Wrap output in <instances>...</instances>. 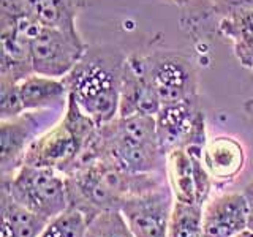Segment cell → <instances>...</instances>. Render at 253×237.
<instances>
[{
	"label": "cell",
	"instance_id": "obj_1",
	"mask_svg": "<svg viewBox=\"0 0 253 237\" xmlns=\"http://www.w3.org/2000/svg\"><path fill=\"white\" fill-rule=\"evenodd\" d=\"M68 207L85 213L87 218L105 210H119L126 198L149 192L165 184L166 174H134L108 158H98L89 166L65 176Z\"/></svg>",
	"mask_w": 253,
	"mask_h": 237
},
{
	"label": "cell",
	"instance_id": "obj_2",
	"mask_svg": "<svg viewBox=\"0 0 253 237\" xmlns=\"http://www.w3.org/2000/svg\"><path fill=\"white\" fill-rule=\"evenodd\" d=\"M126 57L116 46H89L76 67L63 78L70 95L98 126L119 116Z\"/></svg>",
	"mask_w": 253,
	"mask_h": 237
},
{
	"label": "cell",
	"instance_id": "obj_3",
	"mask_svg": "<svg viewBox=\"0 0 253 237\" xmlns=\"http://www.w3.org/2000/svg\"><path fill=\"white\" fill-rule=\"evenodd\" d=\"M100 158L134 174H165L166 158L158 146L154 116H117L100 126Z\"/></svg>",
	"mask_w": 253,
	"mask_h": 237
},
{
	"label": "cell",
	"instance_id": "obj_4",
	"mask_svg": "<svg viewBox=\"0 0 253 237\" xmlns=\"http://www.w3.org/2000/svg\"><path fill=\"white\" fill-rule=\"evenodd\" d=\"M0 188H5L18 204L46 220L68 209L67 179L52 168L22 163L13 176L2 179Z\"/></svg>",
	"mask_w": 253,
	"mask_h": 237
},
{
	"label": "cell",
	"instance_id": "obj_5",
	"mask_svg": "<svg viewBox=\"0 0 253 237\" xmlns=\"http://www.w3.org/2000/svg\"><path fill=\"white\" fill-rule=\"evenodd\" d=\"M138 59L162 106L200 97L196 68L187 55L174 51H157L149 55H138Z\"/></svg>",
	"mask_w": 253,
	"mask_h": 237
},
{
	"label": "cell",
	"instance_id": "obj_6",
	"mask_svg": "<svg viewBox=\"0 0 253 237\" xmlns=\"http://www.w3.org/2000/svg\"><path fill=\"white\" fill-rule=\"evenodd\" d=\"M87 46L78 30L43 27L30 43V57L34 73L65 78L83 59Z\"/></svg>",
	"mask_w": 253,
	"mask_h": 237
},
{
	"label": "cell",
	"instance_id": "obj_7",
	"mask_svg": "<svg viewBox=\"0 0 253 237\" xmlns=\"http://www.w3.org/2000/svg\"><path fill=\"white\" fill-rule=\"evenodd\" d=\"M174 201L168 182H165L149 192L126 198L119 210L134 237H168Z\"/></svg>",
	"mask_w": 253,
	"mask_h": 237
},
{
	"label": "cell",
	"instance_id": "obj_8",
	"mask_svg": "<svg viewBox=\"0 0 253 237\" xmlns=\"http://www.w3.org/2000/svg\"><path fill=\"white\" fill-rule=\"evenodd\" d=\"M83 152L84 146L81 141L60 118L52 128L35 138L27 150L24 163L40 168H52L67 176L75 168Z\"/></svg>",
	"mask_w": 253,
	"mask_h": 237
},
{
	"label": "cell",
	"instance_id": "obj_9",
	"mask_svg": "<svg viewBox=\"0 0 253 237\" xmlns=\"http://www.w3.org/2000/svg\"><path fill=\"white\" fill-rule=\"evenodd\" d=\"M40 122L35 111H27L18 117L0 120V174L2 179L18 171L32 142L38 138Z\"/></svg>",
	"mask_w": 253,
	"mask_h": 237
},
{
	"label": "cell",
	"instance_id": "obj_10",
	"mask_svg": "<svg viewBox=\"0 0 253 237\" xmlns=\"http://www.w3.org/2000/svg\"><path fill=\"white\" fill-rule=\"evenodd\" d=\"M204 237H234L249 229V202L244 193H223L203 207Z\"/></svg>",
	"mask_w": 253,
	"mask_h": 237
},
{
	"label": "cell",
	"instance_id": "obj_11",
	"mask_svg": "<svg viewBox=\"0 0 253 237\" xmlns=\"http://www.w3.org/2000/svg\"><path fill=\"white\" fill-rule=\"evenodd\" d=\"M203 113L200 97L188 98L172 105H165L155 116L158 146L163 155L172 149L184 147L190 138L196 118Z\"/></svg>",
	"mask_w": 253,
	"mask_h": 237
},
{
	"label": "cell",
	"instance_id": "obj_12",
	"mask_svg": "<svg viewBox=\"0 0 253 237\" xmlns=\"http://www.w3.org/2000/svg\"><path fill=\"white\" fill-rule=\"evenodd\" d=\"M162 103L158 100L155 90L147 81L144 71L141 68L138 55L126 57L122 87H121V105H119V116H157Z\"/></svg>",
	"mask_w": 253,
	"mask_h": 237
},
{
	"label": "cell",
	"instance_id": "obj_13",
	"mask_svg": "<svg viewBox=\"0 0 253 237\" xmlns=\"http://www.w3.org/2000/svg\"><path fill=\"white\" fill-rule=\"evenodd\" d=\"M203 161L212 182H231L244 171L247 154L236 138L217 136L206 144Z\"/></svg>",
	"mask_w": 253,
	"mask_h": 237
},
{
	"label": "cell",
	"instance_id": "obj_14",
	"mask_svg": "<svg viewBox=\"0 0 253 237\" xmlns=\"http://www.w3.org/2000/svg\"><path fill=\"white\" fill-rule=\"evenodd\" d=\"M19 92L26 111L65 106L70 95L63 78H51L37 73L22 79L19 82Z\"/></svg>",
	"mask_w": 253,
	"mask_h": 237
},
{
	"label": "cell",
	"instance_id": "obj_15",
	"mask_svg": "<svg viewBox=\"0 0 253 237\" xmlns=\"http://www.w3.org/2000/svg\"><path fill=\"white\" fill-rule=\"evenodd\" d=\"M0 237H38L49 221L18 204L5 188H0Z\"/></svg>",
	"mask_w": 253,
	"mask_h": 237
},
{
	"label": "cell",
	"instance_id": "obj_16",
	"mask_svg": "<svg viewBox=\"0 0 253 237\" xmlns=\"http://www.w3.org/2000/svg\"><path fill=\"white\" fill-rule=\"evenodd\" d=\"M165 174L168 185L176 201L200 204L198 202V187L193 161L185 149L177 147L165 155Z\"/></svg>",
	"mask_w": 253,
	"mask_h": 237
},
{
	"label": "cell",
	"instance_id": "obj_17",
	"mask_svg": "<svg viewBox=\"0 0 253 237\" xmlns=\"http://www.w3.org/2000/svg\"><path fill=\"white\" fill-rule=\"evenodd\" d=\"M29 16L44 27L76 30V19L84 0H21Z\"/></svg>",
	"mask_w": 253,
	"mask_h": 237
},
{
	"label": "cell",
	"instance_id": "obj_18",
	"mask_svg": "<svg viewBox=\"0 0 253 237\" xmlns=\"http://www.w3.org/2000/svg\"><path fill=\"white\" fill-rule=\"evenodd\" d=\"M218 30L231 40L237 62L253 73V10L223 16L218 22Z\"/></svg>",
	"mask_w": 253,
	"mask_h": 237
},
{
	"label": "cell",
	"instance_id": "obj_19",
	"mask_svg": "<svg viewBox=\"0 0 253 237\" xmlns=\"http://www.w3.org/2000/svg\"><path fill=\"white\" fill-rule=\"evenodd\" d=\"M201 204L174 201L168 237H204Z\"/></svg>",
	"mask_w": 253,
	"mask_h": 237
},
{
	"label": "cell",
	"instance_id": "obj_20",
	"mask_svg": "<svg viewBox=\"0 0 253 237\" xmlns=\"http://www.w3.org/2000/svg\"><path fill=\"white\" fill-rule=\"evenodd\" d=\"M89 218L81 210L68 207L52 217L38 237H84Z\"/></svg>",
	"mask_w": 253,
	"mask_h": 237
},
{
	"label": "cell",
	"instance_id": "obj_21",
	"mask_svg": "<svg viewBox=\"0 0 253 237\" xmlns=\"http://www.w3.org/2000/svg\"><path fill=\"white\" fill-rule=\"evenodd\" d=\"M84 237H134L121 210H105L89 220Z\"/></svg>",
	"mask_w": 253,
	"mask_h": 237
},
{
	"label": "cell",
	"instance_id": "obj_22",
	"mask_svg": "<svg viewBox=\"0 0 253 237\" xmlns=\"http://www.w3.org/2000/svg\"><path fill=\"white\" fill-rule=\"evenodd\" d=\"M24 113V103L19 92V82L0 78V120L18 117Z\"/></svg>",
	"mask_w": 253,
	"mask_h": 237
},
{
	"label": "cell",
	"instance_id": "obj_23",
	"mask_svg": "<svg viewBox=\"0 0 253 237\" xmlns=\"http://www.w3.org/2000/svg\"><path fill=\"white\" fill-rule=\"evenodd\" d=\"M215 10L223 18L236 11L253 10V0H215Z\"/></svg>",
	"mask_w": 253,
	"mask_h": 237
},
{
	"label": "cell",
	"instance_id": "obj_24",
	"mask_svg": "<svg viewBox=\"0 0 253 237\" xmlns=\"http://www.w3.org/2000/svg\"><path fill=\"white\" fill-rule=\"evenodd\" d=\"M242 193L245 195L249 202V231L253 233V182H250L249 185H245Z\"/></svg>",
	"mask_w": 253,
	"mask_h": 237
},
{
	"label": "cell",
	"instance_id": "obj_25",
	"mask_svg": "<svg viewBox=\"0 0 253 237\" xmlns=\"http://www.w3.org/2000/svg\"><path fill=\"white\" fill-rule=\"evenodd\" d=\"M244 111H245V114H247V117H249L250 120L253 122V98H250V100L245 101Z\"/></svg>",
	"mask_w": 253,
	"mask_h": 237
},
{
	"label": "cell",
	"instance_id": "obj_26",
	"mask_svg": "<svg viewBox=\"0 0 253 237\" xmlns=\"http://www.w3.org/2000/svg\"><path fill=\"white\" fill-rule=\"evenodd\" d=\"M234 237H253V233H252V231H249V229H245L244 233L237 234V236H234Z\"/></svg>",
	"mask_w": 253,
	"mask_h": 237
},
{
	"label": "cell",
	"instance_id": "obj_27",
	"mask_svg": "<svg viewBox=\"0 0 253 237\" xmlns=\"http://www.w3.org/2000/svg\"><path fill=\"white\" fill-rule=\"evenodd\" d=\"M176 2H185V0H176Z\"/></svg>",
	"mask_w": 253,
	"mask_h": 237
},
{
	"label": "cell",
	"instance_id": "obj_28",
	"mask_svg": "<svg viewBox=\"0 0 253 237\" xmlns=\"http://www.w3.org/2000/svg\"><path fill=\"white\" fill-rule=\"evenodd\" d=\"M252 82H253V73H252Z\"/></svg>",
	"mask_w": 253,
	"mask_h": 237
}]
</instances>
